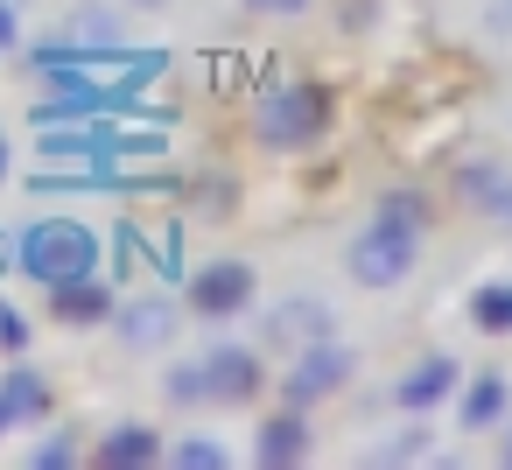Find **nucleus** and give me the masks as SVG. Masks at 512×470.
<instances>
[{
	"instance_id": "1",
	"label": "nucleus",
	"mask_w": 512,
	"mask_h": 470,
	"mask_svg": "<svg viewBox=\"0 0 512 470\" xmlns=\"http://www.w3.org/2000/svg\"><path fill=\"white\" fill-rule=\"evenodd\" d=\"M330 134V92L323 85H274V92H260L253 99V141L267 148V155H302V148H316Z\"/></svg>"
},
{
	"instance_id": "2",
	"label": "nucleus",
	"mask_w": 512,
	"mask_h": 470,
	"mask_svg": "<svg viewBox=\"0 0 512 470\" xmlns=\"http://www.w3.org/2000/svg\"><path fill=\"white\" fill-rule=\"evenodd\" d=\"M15 260L50 288V281H71V274H99V239H92V225H78V218H43V225L22 232Z\"/></svg>"
},
{
	"instance_id": "3",
	"label": "nucleus",
	"mask_w": 512,
	"mask_h": 470,
	"mask_svg": "<svg viewBox=\"0 0 512 470\" xmlns=\"http://www.w3.org/2000/svg\"><path fill=\"white\" fill-rule=\"evenodd\" d=\"M414 260H421V232H407V225H393V218L358 225L351 246H344V267H351L358 288H400V281L414 274Z\"/></svg>"
},
{
	"instance_id": "4",
	"label": "nucleus",
	"mask_w": 512,
	"mask_h": 470,
	"mask_svg": "<svg viewBox=\"0 0 512 470\" xmlns=\"http://www.w3.org/2000/svg\"><path fill=\"white\" fill-rule=\"evenodd\" d=\"M351 344L337 337V330H323V337H309L302 351H288V379H281V407H316V400H330V393H344V379H351Z\"/></svg>"
},
{
	"instance_id": "5",
	"label": "nucleus",
	"mask_w": 512,
	"mask_h": 470,
	"mask_svg": "<svg viewBox=\"0 0 512 470\" xmlns=\"http://www.w3.org/2000/svg\"><path fill=\"white\" fill-rule=\"evenodd\" d=\"M183 302H190V316H204V323H232V316H246V309L260 302V274H253L246 260H211V267L190 274Z\"/></svg>"
},
{
	"instance_id": "6",
	"label": "nucleus",
	"mask_w": 512,
	"mask_h": 470,
	"mask_svg": "<svg viewBox=\"0 0 512 470\" xmlns=\"http://www.w3.org/2000/svg\"><path fill=\"white\" fill-rule=\"evenodd\" d=\"M449 183H456V204H463V211H477V218H491V225H512V169H505L498 155L456 162Z\"/></svg>"
},
{
	"instance_id": "7",
	"label": "nucleus",
	"mask_w": 512,
	"mask_h": 470,
	"mask_svg": "<svg viewBox=\"0 0 512 470\" xmlns=\"http://www.w3.org/2000/svg\"><path fill=\"white\" fill-rule=\"evenodd\" d=\"M204 379H211V400H218V407H246V400H260V386H267L260 351H253V344H232V337H218V344L204 351Z\"/></svg>"
},
{
	"instance_id": "8",
	"label": "nucleus",
	"mask_w": 512,
	"mask_h": 470,
	"mask_svg": "<svg viewBox=\"0 0 512 470\" xmlns=\"http://www.w3.org/2000/svg\"><path fill=\"white\" fill-rule=\"evenodd\" d=\"M113 330L127 351H162L176 337V302L169 295H134V302H113Z\"/></svg>"
},
{
	"instance_id": "9",
	"label": "nucleus",
	"mask_w": 512,
	"mask_h": 470,
	"mask_svg": "<svg viewBox=\"0 0 512 470\" xmlns=\"http://www.w3.org/2000/svg\"><path fill=\"white\" fill-rule=\"evenodd\" d=\"M50 316L71 323V330H92V323H113V288L99 274H71V281H50Z\"/></svg>"
},
{
	"instance_id": "10",
	"label": "nucleus",
	"mask_w": 512,
	"mask_h": 470,
	"mask_svg": "<svg viewBox=\"0 0 512 470\" xmlns=\"http://www.w3.org/2000/svg\"><path fill=\"white\" fill-rule=\"evenodd\" d=\"M330 330V309L316 302V295H288V302H274L267 316H260V337L274 344V351H302L309 337H323Z\"/></svg>"
},
{
	"instance_id": "11",
	"label": "nucleus",
	"mask_w": 512,
	"mask_h": 470,
	"mask_svg": "<svg viewBox=\"0 0 512 470\" xmlns=\"http://www.w3.org/2000/svg\"><path fill=\"white\" fill-rule=\"evenodd\" d=\"M456 386H463V365L435 351V358H421L414 372H400V386H393V407H400V414H428V407H442Z\"/></svg>"
},
{
	"instance_id": "12",
	"label": "nucleus",
	"mask_w": 512,
	"mask_h": 470,
	"mask_svg": "<svg viewBox=\"0 0 512 470\" xmlns=\"http://www.w3.org/2000/svg\"><path fill=\"white\" fill-rule=\"evenodd\" d=\"M302 456H309V414H302V407L267 414L260 435H253V463H260V470H295Z\"/></svg>"
},
{
	"instance_id": "13",
	"label": "nucleus",
	"mask_w": 512,
	"mask_h": 470,
	"mask_svg": "<svg viewBox=\"0 0 512 470\" xmlns=\"http://www.w3.org/2000/svg\"><path fill=\"white\" fill-rule=\"evenodd\" d=\"M92 463H99V470H148V463H162V435H155L148 421H120V428L99 435Z\"/></svg>"
},
{
	"instance_id": "14",
	"label": "nucleus",
	"mask_w": 512,
	"mask_h": 470,
	"mask_svg": "<svg viewBox=\"0 0 512 470\" xmlns=\"http://www.w3.org/2000/svg\"><path fill=\"white\" fill-rule=\"evenodd\" d=\"M505 400H512L505 379H498V372H477V379L463 386V414H456V421H463L470 435H477V428H498V421H505Z\"/></svg>"
},
{
	"instance_id": "15",
	"label": "nucleus",
	"mask_w": 512,
	"mask_h": 470,
	"mask_svg": "<svg viewBox=\"0 0 512 470\" xmlns=\"http://www.w3.org/2000/svg\"><path fill=\"white\" fill-rule=\"evenodd\" d=\"M0 407H8L15 428L22 421H43L50 414V379L43 372H8V379H0Z\"/></svg>"
},
{
	"instance_id": "16",
	"label": "nucleus",
	"mask_w": 512,
	"mask_h": 470,
	"mask_svg": "<svg viewBox=\"0 0 512 470\" xmlns=\"http://www.w3.org/2000/svg\"><path fill=\"white\" fill-rule=\"evenodd\" d=\"M57 43H85V50H120V15H106V8H85V15H71V22L57 29Z\"/></svg>"
},
{
	"instance_id": "17",
	"label": "nucleus",
	"mask_w": 512,
	"mask_h": 470,
	"mask_svg": "<svg viewBox=\"0 0 512 470\" xmlns=\"http://www.w3.org/2000/svg\"><path fill=\"white\" fill-rule=\"evenodd\" d=\"M470 323L491 330V337H512V281H484L470 295Z\"/></svg>"
},
{
	"instance_id": "18",
	"label": "nucleus",
	"mask_w": 512,
	"mask_h": 470,
	"mask_svg": "<svg viewBox=\"0 0 512 470\" xmlns=\"http://www.w3.org/2000/svg\"><path fill=\"white\" fill-rule=\"evenodd\" d=\"M162 463H176V470H225V463H232V449H225V442H211V435H183L176 449H162Z\"/></svg>"
},
{
	"instance_id": "19",
	"label": "nucleus",
	"mask_w": 512,
	"mask_h": 470,
	"mask_svg": "<svg viewBox=\"0 0 512 470\" xmlns=\"http://www.w3.org/2000/svg\"><path fill=\"white\" fill-rule=\"evenodd\" d=\"M162 393H169L176 407H204V400H211V379H204V358H183V365H169V379H162Z\"/></svg>"
},
{
	"instance_id": "20",
	"label": "nucleus",
	"mask_w": 512,
	"mask_h": 470,
	"mask_svg": "<svg viewBox=\"0 0 512 470\" xmlns=\"http://www.w3.org/2000/svg\"><path fill=\"white\" fill-rule=\"evenodd\" d=\"M379 218H393V225H407V232H428V197H421V190H386V197H379Z\"/></svg>"
},
{
	"instance_id": "21",
	"label": "nucleus",
	"mask_w": 512,
	"mask_h": 470,
	"mask_svg": "<svg viewBox=\"0 0 512 470\" xmlns=\"http://www.w3.org/2000/svg\"><path fill=\"white\" fill-rule=\"evenodd\" d=\"M78 463V435L64 428V435H43L36 449H29V470H71Z\"/></svg>"
},
{
	"instance_id": "22",
	"label": "nucleus",
	"mask_w": 512,
	"mask_h": 470,
	"mask_svg": "<svg viewBox=\"0 0 512 470\" xmlns=\"http://www.w3.org/2000/svg\"><path fill=\"white\" fill-rule=\"evenodd\" d=\"M0 351H8V358L29 351V316H22L15 302H0Z\"/></svg>"
},
{
	"instance_id": "23",
	"label": "nucleus",
	"mask_w": 512,
	"mask_h": 470,
	"mask_svg": "<svg viewBox=\"0 0 512 470\" xmlns=\"http://www.w3.org/2000/svg\"><path fill=\"white\" fill-rule=\"evenodd\" d=\"M239 8H246V15H309L316 0H239Z\"/></svg>"
},
{
	"instance_id": "24",
	"label": "nucleus",
	"mask_w": 512,
	"mask_h": 470,
	"mask_svg": "<svg viewBox=\"0 0 512 470\" xmlns=\"http://www.w3.org/2000/svg\"><path fill=\"white\" fill-rule=\"evenodd\" d=\"M15 36H22V15H15V8H8V0H0V50H8V43H15Z\"/></svg>"
},
{
	"instance_id": "25",
	"label": "nucleus",
	"mask_w": 512,
	"mask_h": 470,
	"mask_svg": "<svg viewBox=\"0 0 512 470\" xmlns=\"http://www.w3.org/2000/svg\"><path fill=\"white\" fill-rule=\"evenodd\" d=\"M498 463H505V470H512V435H505V449H498Z\"/></svg>"
},
{
	"instance_id": "26",
	"label": "nucleus",
	"mask_w": 512,
	"mask_h": 470,
	"mask_svg": "<svg viewBox=\"0 0 512 470\" xmlns=\"http://www.w3.org/2000/svg\"><path fill=\"white\" fill-rule=\"evenodd\" d=\"M8 428H15V421H8V407H0V435H8Z\"/></svg>"
},
{
	"instance_id": "27",
	"label": "nucleus",
	"mask_w": 512,
	"mask_h": 470,
	"mask_svg": "<svg viewBox=\"0 0 512 470\" xmlns=\"http://www.w3.org/2000/svg\"><path fill=\"white\" fill-rule=\"evenodd\" d=\"M134 8H162V0H134Z\"/></svg>"
}]
</instances>
